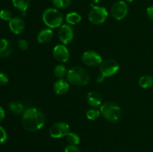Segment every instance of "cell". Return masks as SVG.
Instances as JSON below:
<instances>
[{
  "instance_id": "11",
  "label": "cell",
  "mask_w": 153,
  "mask_h": 152,
  "mask_svg": "<svg viewBox=\"0 0 153 152\" xmlns=\"http://www.w3.org/2000/svg\"><path fill=\"white\" fill-rule=\"evenodd\" d=\"M52 54L55 60L60 63L67 62L70 58L69 49L64 44L55 46L53 49Z\"/></svg>"
},
{
  "instance_id": "19",
  "label": "cell",
  "mask_w": 153,
  "mask_h": 152,
  "mask_svg": "<svg viewBox=\"0 0 153 152\" xmlns=\"http://www.w3.org/2000/svg\"><path fill=\"white\" fill-rule=\"evenodd\" d=\"M13 6L17 10L25 13L30 6V0H12Z\"/></svg>"
},
{
  "instance_id": "21",
  "label": "cell",
  "mask_w": 153,
  "mask_h": 152,
  "mask_svg": "<svg viewBox=\"0 0 153 152\" xmlns=\"http://www.w3.org/2000/svg\"><path fill=\"white\" fill-rule=\"evenodd\" d=\"M67 72H68V70L67 69V67L63 65V64H58L55 67L54 74H55V77H58V79H61L67 76Z\"/></svg>"
},
{
  "instance_id": "1",
  "label": "cell",
  "mask_w": 153,
  "mask_h": 152,
  "mask_svg": "<svg viewBox=\"0 0 153 152\" xmlns=\"http://www.w3.org/2000/svg\"><path fill=\"white\" fill-rule=\"evenodd\" d=\"M22 126L29 132H35L44 127L46 119L41 110L35 107L26 109L22 113Z\"/></svg>"
},
{
  "instance_id": "26",
  "label": "cell",
  "mask_w": 153,
  "mask_h": 152,
  "mask_svg": "<svg viewBox=\"0 0 153 152\" xmlns=\"http://www.w3.org/2000/svg\"><path fill=\"white\" fill-rule=\"evenodd\" d=\"M7 139V132H6L5 130H4L2 127L0 126V144H2V143L5 142Z\"/></svg>"
},
{
  "instance_id": "25",
  "label": "cell",
  "mask_w": 153,
  "mask_h": 152,
  "mask_svg": "<svg viewBox=\"0 0 153 152\" xmlns=\"http://www.w3.org/2000/svg\"><path fill=\"white\" fill-rule=\"evenodd\" d=\"M0 18L4 21H10L12 19V13L7 9H3L0 11Z\"/></svg>"
},
{
  "instance_id": "32",
  "label": "cell",
  "mask_w": 153,
  "mask_h": 152,
  "mask_svg": "<svg viewBox=\"0 0 153 152\" xmlns=\"http://www.w3.org/2000/svg\"><path fill=\"white\" fill-rule=\"evenodd\" d=\"M105 77L104 75H102V74L99 75L97 76V81L98 82V83H102V82L104 81Z\"/></svg>"
},
{
  "instance_id": "33",
  "label": "cell",
  "mask_w": 153,
  "mask_h": 152,
  "mask_svg": "<svg viewBox=\"0 0 153 152\" xmlns=\"http://www.w3.org/2000/svg\"><path fill=\"white\" fill-rule=\"evenodd\" d=\"M92 1L93 3H94V4H99V3H100L102 1V0H91Z\"/></svg>"
},
{
  "instance_id": "24",
  "label": "cell",
  "mask_w": 153,
  "mask_h": 152,
  "mask_svg": "<svg viewBox=\"0 0 153 152\" xmlns=\"http://www.w3.org/2000/svg\"><path fill=\"white\" fill-rule=\"evenodd\" d=\"M100 110H97V109L93 108V109H90L87 111L86 113V117L88 118V119L91 121L96 120V119H98L100 117Z\"/></svg>"
},
{
  "instance_id": "8",
  "label": "cell",
  "mask_w": 153,
  "mask_h": 152,
  "mask_svg": "<svg viewBox=\"0 0 153 152\" xmlns=\"http://www.w3.org/2000/svg\"><path fill=\"white\" fill-rule=\"evenodd\" d=\"M49 132L52 138L60 139L67 137V134L70 132V127L64 122H57L51 126Z\"/></svg>"
},
{
  "instance_id": "14",
  "label": "cell",
  "mask_w": 153,
  "mask_h": 152,
  "mask_svg": "<svg viewBox=\"0 0 153 152\" xmlns=\"http://www.w3.org/2000/svg\"><path fill=\"white\" fill-rule=\"evenodd\" d=\"M53 89L55 93L58 95H64L68 92L69 89H70V83L68 82V80L64 78L58 79L54 83Z\"/></svg>"
},
{
  "instance_id": "13",
  "label": "cell",
  "mask_w": 153,
  "mask_h": 152,
  "mask_svg": "<svg viewBox=\"0 0 153 152\" xmlns=\"http://www.w3.org/2000/svg\"><path fill=\"white\" fill-rule=\"evenodd\" d=\"M13 47L12 43L5 38L0 39V58H4L10 56L13 53Z\"/></svg>"
},
{
  "instance_id": "27",
  "label": "cell",
  "mask_w": 153,
  "mask_h": 152,
  "mask_svg": "<svg viewBox=\"0 0 153 152\" xmlns=\"http://www.w3.org/2000/svg\"><path fill=\"white\" fill-rule=\"evenodd\" d=\"M18 47L21 49V50H26L28 48V42L26 41L24 39H20V40H18L17 42Z\"/></svg>"
},
{
  "instance_id": "31",
  "label": "cell",
  "mask_w": 153,
  "mask_h": 152,
  "mask_svg": "<svg viewBox=\"0 0 153 152\" xmlns=\"http://www.w3.org/2000/svg\"><path fill=\"white\" fill-rule=\"evenodd\" d=\"M5 117V112H4V109L1 107H0V122L3 121V119Z\"/></svg>"
},
{
  "instance_id": "23",
  "label": "cell",
  "mask_w": 153,
  "mask_h": 152,
  "mask_svg": "<svg viewBox=\"0 0 153 152\" xmlns=\"http://www.w3.org/2000/svg\"><path fill=\"white\" fill-rule=\"evenodd\" d=\"M67 140L69 144L72 145H76L80 142V137L77 134L73 132H70L67 135Z\"/></svg>"
},
{
  "instance_id": "30",
  "label": "cell",
  "mask_w": 153,
  "mask_h": 152,
  "mask_svg": "<svg viewBox=\"0 0 153 152\" xmlns=\"http://www.w3.org/2000/svg\"><path fill=\"white\" fill-rule=\"evenodd\" d=\"M146 15H147L149 20L153 22V5H151L147 7V9H146Z\"/></svg>"
},
{
  "instance_id": "28",
  "label": "cell",
  "mask_w": 153,
  "mask_h": 152,
  "mask_svg": "<svg viewBox=\"0 0 153 152\" xmlns=\"http://www.w3.org/2000/svg\"><path fill=\"white\" fill-rule=\"evenodd\" d=\"M8 80L9 79L7 75L3 72H0V86L7 84Z\"/></svg>"
},
{
  "instance_id": "20",
  "label": "cell",
  "mask_w": 153,
  "mask_h": 152,
  "mask_svg": "<svg viewBox=\"0 0 153 152\" xmlns=\"http://www.w3.org/2000/svg\"><path fill=\"white\" fill-rule=\"evenodd\" d=\"M139 85L141 88L148 89L153 86V76L152 75H143L141 76L139 79Z\"/></svg>"
},
{
  "instance_id": "17",
  "label": "cell",
  "mask_w": 153,
  "mask_h": 152,
  "mask_svg": "<svg viewBox=\"0 0 153 152\" xmlns=\"http://www.w3.org/2000/svg\"><path fill=\"white\" fill-rule=\"evenodd\" d=\"M65 20L69 25H77L82 20V16L77 12H70L66 15Z\"/></svg>"
},
{
  "instance_id": "3",
  "label": "cell",
  "mask_w": 153,
  "mask_h": 152,
  "mask_svg": "<svg viewBox=\"0 0 153 152\" xmlns=\"http://www.w3.org/2000/svg\"><path fill=\"white\" fill-rule=\"evenodd\" d=\"M42 19L48 28H56L61 26L64 20V16L57 8L49 7L43 11Z\"/></svg>"
},
{
  "instance_id": "6",
  "label": "cell",
  "mask_w": 153,
  "mask_h": 152,
  "mask_svg": "<svg viewBox=\"0 0 153 152\" xmlns=\"http://www.w3.org/2000/svg\"><path fill=\"white\" fill-rule=\"evenodd\" d=\"M120 69V65L114 59H106L100 64V72L105 77H111L116 75Z\"/></svg>"
},
{
  "instance_id": "7",
  "label": "cell",
  "mask_w": 153,
  "mask_h": 152,
  "mask_svg": "<svg viewBox=\"0 0 153 152\" xmlns=\"http://www.w3.org/2000/svg\"><path fill=\"white\" fill-rule=\"evenodd\" d=\"M128 13V6L125 1H118L111 7V14L117 20H122Z\"/></svg>"
},
{
  "instance_id": "10",
  "label": "cell",
  "mask_w": 153,
  "mask_h": 152,
  "mask_svg": "<svg viewBox=\"0 0 153 152\" xmlns=\"http://www.w3.org/2000/svg\"><path fill=\"white\" fill-rule=\"evenodd\" d=\"M58 36L63 44H70L74 37V31L70 25H63L60 27Z\"/></svg>"
},
{
  "instance_id": "12",
  "label": "cell",
  "mask_w": 153,
  "mask_h": 152,
  "mask_svg": "<svg viewBox=\"0 0 153 152\" xmlns=\"http://www.w3.org/2000/svg\"><path fill=\"white\" fill-rule=\"evenodd\" d=\"M25 22L22 18L13 17L9 21V28L15 34H21L25 29Z\"/></svg>"
},
{
  "instance_id": "16",
  "label": "cell",
  "mask_w": 153,
  "mask_h": 152,
  "mask_svg": "<svg viewBox=\"0 0 153 152\" xmlns=\"http://www.w3.org/2000/svg\"><path fill=\"white\" fill-rule=\"evenodd\" d=\"M87 101L88 104L93 107H98L102 105V97L98 92L95 91H91L88 92L87 95Z\"/></svg>"
},
{
  "instance_id": "4",
  "label": "cell",
  "mask_w": 153,
  "mask_h": 152,
  "mask_svg": "<svg viewBox=\"0 0 153 152\" xmlns=\"http://www.w3.org/2000/svg\"><path fill=\"white\" fill-rule=\"evenodd\" d=\"M100 110L104 119L109 122H117L122 114L120 107L114 101H109L103 103Z\"/></svg>"
},
{
  "instance_id": "18",
  "label": "cell",
  "mask_w": 153,
  "mask_h": 152,
  "mask_svg": "<svg viewBox=\"0 0 153 152\" xmlns=\"http://www.w3.org/2000/svg\"><path fill=\"white\" fill-rule=\"evenodd\" d=\"M8 109L12 113L15 115L22 114L25 111V107L23 104H22L19 102H16V101H12L8 104Z\"/></svg>"
},
{
  "instance_id": "9",
  "label": "cell",
  "mask_w": 153,
  "mask_h": 152,
  "mask_svg": "<svg viewBox=\"0 0 153 152\" xmlns=\"http://www.w3.org/2000/svg\"><path fill=\"white\" fill-rule=\"evenodd\" d=\"M82 61L85 65L89 66H97L102 62V58L98 52L89 50L84 52L82 57Z\"/></svg>"
},
{
  "instance_id": "5",
  "label": "cell",
  "mask_w": 153,
  "mask_h": 152,
  "mask_svg": "<svg viewBox=\"0 0 153 152\" xmlns=\"http://www.w3.org/2000/svg\"><path fill=\"white\" fill-rule=\"evenodd\" d=\"M108 16V12L102 6H94L88 14V19L92 24L101 25L104 23Z\"/></svg>"
},
{
  "instance_id": "15",
  "label": "cell",
  "mask_w": 153,
  "mask_h": 152,
  "mask_svg": "<svg viewBox=\"0 0 153 152\" xmlns=\"http://www.w3.org/2000/svg\"><path fill=\"white\" fill-rule=\"evenodd\" d=\"M52 37H53V31H52V28H46L40 31V32L37 34V40L39 43L45 44V43L50 42Z\"/></svg>"
},
{
  "instance_id": "29",
  "label": "cell",
  "mask_w": 153,
  "mask_h": 152,
  "mask_svg": "<svg viewBox=\"0 0 153 152\" xmlns=\"http://www.w3.org/2000/svg\"><path fill=\"white\" fill-rule=\"evenodd\" d=\"M64 152H81L79 148L76 145H69L64 149Z\"/></svg>"
},
{
  "instance_id": "22",
  "label": "cell",
  "mask_w": 153,
  "mask_h": 152,
  "mask_svg": "<svg viewBox=\"0 0 153 152\" xmlns=\"http://www.w3.org/2000/svg\"><path fill=\"white\" fill-rule=\"evenodd\" d=\"M52 1L57 9L67 8L72 4V0H52Z\"/></svg>"
},
{
  "instance_id": "2",
  "label": "cell",
  "mask_w": 153,
  "mask_h": 152,
  "mask_svg": "<svg viewBox=\"0 0 153 152\" xmlns=\"http://www.w3.org/2000/svg\"><path fill=\"white\" fill-rule=\"evenodd\" d=\"M67 79L71 84L76 86H85L90 81V75L88 72L80 66H73L68 70Z\"/></svg>"
},
{
  "instance_id": "34",
  "label": "cell",
  "mask_w": 153,
  "mask_h": 152,
  "mask_svg": "<svg viewBox=\"0 0 153 152\" xmlns=\"http://www.w3.org/2000/svg\"><path fill=\"white\" fill-rule=\"evenodd\" d=\"M125 1H126V2H132L134 0H124Z\"/></svg>"
}]
</instances>
